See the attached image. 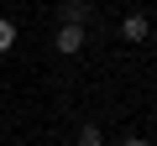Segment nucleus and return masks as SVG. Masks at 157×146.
<instances>
[{
    "label": "nucleus",
    "mask_w": 157,
    "mask_h": 146,
    "mask_svg": "<svg viewBox=\"0 0 157 146\" xmlns=\"http://www.w3.org/2000/svg\"><path fill=\"white\" fill-rule=\"evenodd\" d=\"M52 42H58V52H68V57H73L78 47H84V21H63Z\"/></svg>",
    "instance_id": "1"
},
{
    "label": "nucleus",
    "mask_w": 157,
    "mask_h": 146,
    "mask_svg": "<svg viewBox=\"0 0 157 146\" xmlns=\"http://www.w3.org/2000/svg\"><path fill=\"white\" fill-rule=\"evenodd\" d=\"M147 31H152V21H147V16H141V11H131V16H126V21H121V37H126V42H141V37H147Z\"/></svg>",
    "instance_id": "2"
},
{
    "label": "nucleus",
    "mask_w": 157,
    "mask_h": 146,
    "mask_svg": "<svg viewBox=\"0 0 157 146\" xmlns=\"http://www.w3.org/2000/svg\"><path fill=\"white\" fill-rule=\"evenodd\" d=\"M16 47V21H0V52Z\"/></svg>",
    "instance_id": "3"
},
{
    "label": "nucleus",
    "mask_w": 157,
    "mask_h": 146,
    "mask_svg": "<svg viewBox=\"0 0 157 146\" xmlns=\"http://www.w3.org/2000/svg\"><path fill=\"white\" fill-rule=\"evenodd\" d=\"M78 146H105V136H100V125H84V130H78Z\"/></svg>",
    "instance_id": "4"
},
{
    "label": "nucleus",
    "mask_w": 157,
    "mask_h": 146,
    "mask_svg": "<svg viewBox=\"0 0 157 146\" xmlns=\"http://www.w3.org/2000/svg\"><path fill=\"white\" fill-rule=\"evenodd\" d=\"M121 146H147V141H141V136H126V141H121Z\"/></svg>",
    "instance_id": "5"
},
{
    "label": "nucleus",
    "mask_w": 157,
    "mask_h": 146,
    "mask_svg": "<svg viewBox=\"0 0 157 146\" xmlns=\"http://www.w3.org/2000/svg\"><path fill=\"white\" fill-rule=\"evenodd\" d=\"M0 115H6V110H0Z\"/></svg>",
    "instance_id": "6"
}]
</instances>
